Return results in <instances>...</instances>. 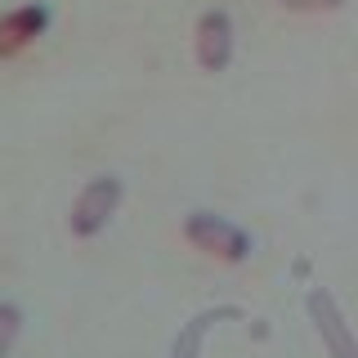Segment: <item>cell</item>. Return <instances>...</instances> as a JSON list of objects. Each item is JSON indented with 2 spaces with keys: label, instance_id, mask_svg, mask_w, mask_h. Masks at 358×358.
Segmentation results:
<instances>
[{
  "label": "cell",
  "instance_id": "cell-4",
  "mask_svg": "<svg viewBox=\"0 0 358 358\" xmlns=\"http://www.w3.org/2000/svg\"><path fill=\"white\" fill-rule=\"evenodd\" d=\"M229 59H233V22L224 9H210L197 18V63L206 72H224Z\"/></svg>",
  "mask_w": 358,
  "mask_h": 358
},
{
  "label": "cell",
  "instance_id": "cell-5",
  "mask_svg": "<svg viewBox=\"0 0 358 358\" xmlns=\"http://www.w3.org/2000/svg\"><path fill=\"white\" fill-rule=\"evenodd\" d=\"M305 305H309V318H313V327H318V336L327 341L331 358H358V341L350 336V327H345L341 309H336V300L327 291H309Z\"/></svg>",
  "mask_w": 358,
  "mask_h": 358
},
{
  "label": "cell",
  "instance_id": "cell-2",
  "mask_svg": "<svg viewBox=\"0 0 358 358\" xmlns=\"http://www.w3.org/2000/svg\"><path fill=\"white\" fill-rule=\"evenodd\" d=\"M117 206H121V179L117 175H99V179H90L81 188V197L72 201L67 224H72L76 238H94V233L108 229V220L117 215Z\"/></svg>",
  "mask_w": 358,
  "mask_h": 358
},
{
  "label": "cell",
  "instance_id": "cell-1",
  "mask_svg": "<svg viewBox=\"0 0 358 358\" xmlns=\"http://www.w3.org/2000/svg\"><path fill=\"white\" fill-rule=\"evenodd\" d=\"M184 238L197 246V251L215 255L224 264H238L246 260V251H251V238L238 229V224H229L224 215H210V210H193L184 224Z\"/></svg>",
  "mask_w": 358,
  "mask_h": 358
},
{
  "label": "cell",
  "instance_id": "cell-3",
  "mask_svg": "<svg viewBox=\"0 0 358 358\" xmlns=\"http://www.w3.org/2000/svg\"><path fill=\"white\" fill-rule=\"evenodd\" d=\"M45 27H50V9L45 5H18L9 14H0V63L22 54Z\"/></svg>",
  "mask_w": 358,
  "mask_h": 358
},
{
  "label": "cell",
  "instance_id": "cell-7",
  "mask_svg": "<svg viewBox=\"0 0 358 358\" xmlns=\"http://www.w3.org/2000/svg\"><path fill=\"white\" fill-rule=\"evenodd\" d=\"M287 9H296V14H327V9H341L345 0H282Z\"/></svg>",
  "mask_w": 358,
  "mask_h": 358
},
{
  "label": "cell",
  "instance_id": "cell-6",
  "mask_svg": "<svg viewBox=\"0 0 358 358\" xmlns=\"http://www.w3.org/2000/svg\"><path fill=\"white\" fill-rule=\"evenodd\" d=\"M18 327H22V313L14 305H0V358H5L9 350H14L18 341Z\"/></svg>",
  "mask_w": 358,
  "mask_h": 358
}]
</instances>
